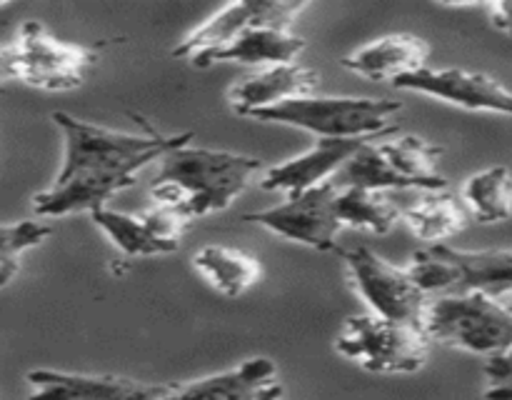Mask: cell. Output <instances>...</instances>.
I'll list each match as a JSON object with an SVG mask.
<instances>
[{
  "mask_svg": "<svg viewBox=\"0 0 512 400\" xmlns=\"http://www.w3.org/2000/svg\"><path fill=\"white\" fill-rule=\"evenodd\" d=\"M320 73L303 63H283L260 68L258 73L240 78L228 90V100L233 113L245 118L253 110L275 108L288 100L308 98L318 90Z\"/></svg>",
  "mask_w": 512,
  "mask_h": 400,
  "instance_id": "cell-14",
  "label": "cell"
},
{
  "mask_svg": "<svg viewBox=\"0 0 512 400\" xmlns=\"http://www.w3.org/2000/svg\"><path fill=\"white\" fill-rule=\"evenodd\" d=\"M483 395L485 400H512L510 385H488Z\"/></svg>",
  "mask_w": 512,
  "mask_h": 400,
  "instance_id": "cell-29",
  "label": "cell"
},
{
  "mask_svg": "<svg viewBox=\"0 0 512 400\" xmlns=\"http://www.w3.org/2000/svg\"><path fill=\"white\" fill-rule=\"evenodd\" d=\"M90 220L125 258H155V255L175 253V248H170V245H165L163 240L150 233L140 215L120 213V210L105 205V208L93 210Z\"/></svg>",
  "mask_w": 512,
  "mask_h": 400,
  "instance_id": "cell-23",
  "label": "cell"
},
{
  "mask_svg": "<svg viewBox=\"0 0 512 400\" xmlns=\"http://www.w3.org/2000/svg\"><path fill=\"white\" fill-rule=\"evenodd\" d=\"M50 120L63 138V160L53 183L30 200L38 218H65L105 208L115 193L133 188L145 165L193 140V133L163 135L150 125H145V135L123 133L73 118L63 110H55Z\"/></svg>",
  "mask_w": 512,
  "mask_h": 400,
  "instance_id": "cell-1",
  "label": "cell"
},
{
  "mask_svg": "<svg viewBox=\"0 0 512 400\" xmlns=\"http://www.w3.org/2000/svg\"><path fill=\"white\" fill-rule=\"evenodd\" d=\"M393 85L398 90L428 95V98L440 100V103L470 110V113L510 115L512 110L508 85H503L493 75L473 73V70L430 68V65H425L423 70L405 75V78L395 80Z\"/></svg>",
  "mask_w": 512,
  "mask_h": 400,
  "instance_id": "cell-9",
  "label": "cell"
},
{
  "mask_svg": "<svg viewBox=\"0 0 512 400\" xmlns=\"http://www.w3.org/2000/svg\"><path fill=\"white\" fill-rule=\"evenodd\" d=\"M335 215L343 228L365 230L373 235H388L400 220V205L393 203L385 190H368L345 185L335 193Z\"/></svg>",
  "mask_w": 512,
  "mask_h": 400,
  "instance_id": "cell-21",
  "label": "cell"
},
{
  "mask_svg": "<svg viewBox=\"0 0 512 400\" xmlns=\"http://www.w3.org/2000/svg\"><path fill=\"white\" fill-rule=\"evenodd\" d=\"M400 220L423 245L445 243L470 223L463 203L448 190H420V198L400 208Z\"/></svg>",
  "mask_w": 512,
  "mask_h": 400,
  "instance_id": "cell-20",
  "label": "cell"
},
{
  "mask_svg": "<svg viewBox=\"0 0 512 400\" xmlns=\"http://www.w3.org/2000/svg\"><path fill=\"white\" fill-rule=\"evenodd\" d=\"M283 393H285V388H283V385H280V383H275L273 388H270L268 393H265L263 398H260V400H283Z\"/></svg>",
  "mask_w": 512,
  "mask_h": 400,
  "instance_id": "cell-30",
  "label": "cell"
},
{
  "mask_svg": "<svg viewBox=\"0 0 512 400\" xmlns=\"http://www.w3.org/2000/svg\"><path fill=\"white\" fill-rule=\"evenodd\" d=\"M193 268L203 275L215 293L230 300L243 298L263 280V265L253 253L220 243L203 245L193 255Z\"/></svg>",
  "mask_w": 512,
  "mask_h": 400,
  "instance_id": "cell-19",
  "label": "cell"
},
{
  "mask_svg": "<svg viewBox=\"0 0 512 400\" xmlns=\"http://www.w3.org/2000/svg\"><path fill=\"white\" fill-rule=\"evenodd\" d=\"M308 48V40L303 35H295L293 30L273 28V25H255L230 40L228 45L210 53L198 55L190 63L195 68H210L215 63H240L253 65V68H270V65L298 63L303 50Z\"/></svg>",
  "mask_w": 512,
  "mask_h": 400,
  "instance_id": "cell-17",
  "label": "cell"
},
{
  "mask_svg": "<svg viewBox=\"0 0 512 400\" xmlns=\"http://www.w3.org/2000/svg\"><path fill=\"white\" fill-rule=\"evenodd\" d=\"M485 8H488L490 25L503 30V33H510V5L505 0H498V3H488Z\"/></svg>",
  "mask_w": 512,
  "mask_h": 400,
  "instance_id": "cell-28",
  "label": "cell"
},
{
  "mask_svg": "<svg viewBox=\"0 0 512 400\" xmlns=\"http://www.w3.org/2000/svg\"><path fill=\"white\" fill-rule=\"evenodd\" d=\"M420 328L433 345L490 355L512 345V313L485 293H445L425 300Z\"/></svg>",
  "mask_w": 512,
  "mask_h": 400,
  "instance_id": "cell-4",
  "label": "cell"
},
{
  "mask_svg": "<svg viewBox=\"0 0 512 400\" xmlns=\"http://www.w3.org/2000/svg\"><path fill=\"white\" fill-rule=\"evenodd\" d=\"M430 43L413 33H393L360 45L353 53L343 55L340 65L350 73L368 80H395L413 75L428 65Z\"/></svg>",
  "mask_w": 512,
  "mask_h": 400,
  "instance_id": "cell-15",
  "label": "cell"
},
{
  "mask_svg": "<svg viewBox=\"0 0 512 400\" xmlns=\"http://www.w3.org/2000/svg\"><path fill=\"white\" fill-rule=\"evenodd\" d=\"M375 148L405 190H448V180L438 170L443 145L420 135H400L380 140Z\"/></svg>",
  "mask_w": 512,
  "mask_h": 400,
  "instance_id": "cell-18",
  "label": "cell"
},
{
  "mask_svg": "<svg viewBox=\"0 0 512 400\" xmlns=\"http://www.w3.org/2000/svg\"><path fill=\"white\" fill-rule=\"evenodd\" d=\"M18 80V58L13 43H0V85Z\"/></svg>",
  "mask_w": 512,
  "mask_h": 400,
  "instance_id": "cell-27",
  "label": "cell"
},
{
  "mask_svg": "<svg viewBox=\"0 0 512 400\" xmlns=\"http://www.w3.org/2000/svg\"><path fill=\"white\" fill-rule=\"evenodd\" d=\"M463 208L478 223H505L512 215L508 165H493L470 175L463 188Z\"/></svg>",
  "mask_w": 512,
  "mask_h": 400,
  "instance_id": "cell-22",
  "label": "cell"
},
{
  "mask_svg": "<svg viewBox=\"0 0 512 400\" xmlns=\"http://www.w3.org/2000/svg\"><path fill=\"white\" fill-rule=\"evenodd\" d=\"M483 373H485V380H488V385H510V375H512L510 348L485 355Z\"/></svg>",
  "mask_w": 512,
  "mask_h": 400,
  "instance_id": "cell-26",
  "label": "cell"
},
{
  "mask_svg": "<svg viewBox=\"0 0 512 400\" xmlns=\"http://www.w3.org/2000/svg\"><path fill=\"white\" fill-rule=\"evenodd\" d=\"M345 270H348L350 290L368 305L370 315L398 323L420 325L425 308V295L415 288L408 270L398 268L368 245L340 250Z\"/></svg>",
  "mask_w": 512,
  "mask_h": 400,
  "instance_id": "cell-7",
  "label": "cell"
},
{
  "mask_svg": "<svg viewBox=\"0 0 512 400\" xmlns=\"http://www.w3.org/2000/svg\"><path fill=\"white\" fill-rule=\"evenodd\" d=\"M335 193H338V185L330 180L318 188L288 195L285 203L273 205V208L245 213L243 220L260 225L290 243L305 245L320 253H340L338 235L343 225L335 215Z\"/></svg>",
  "mask_w": 512,
  "mask_h": 400,
  "instance_id": "cell-8",
  "label": "cell"
},
{
  "mask_svg": "<svg viewBox=\"0 0 512 400\" xmlns=\"http://www.w3.org/2000/svg\"><path fill=\"white\" fill-rule=\"evenodd\" d=\"M53 235V228L43 220H18L0 223V290L15 280L23 265V255L38 248Z\"/></svg>",
  "mask_w": 512,
  "mask_h": 400,
  "instance_id": "cell-24",
  "label": "cell"
},
{
  "mask_svg": "<svg viewBox=\"0 0 512 400\" xmlns=\"http://www.w3.org/2000/svg\"><path fill=\"white\" fill-rule=\"evenodd\" d=\"M278 380V365L265 355L190 383H173L163 400H260Z\"/></svg>",
  "mask_w": 512,
  "mask_h": 400,
  "instance_id": "cell-16",
  "label": "cell"
},
{
  "mask_svg": "<svg viewBox=\"0 0 512 400\" xmlns=\"http://www.w3.org/2000/svg\"><path fill=\"white\" fill-rule=\"evenodd\" d=\"M308 8L305 3H278V0H238L228 3L210 15L208 20L190 30L183 40L173 48L175 58H198V55L218 50L228 45L230 40L238 38L248 28L255 25H273V28L290 30L303 10Z\"/></svg>",
  "mask_w": 512,
  "mask_h": 400,
  "instance_id": "cell-10",
  "label": "cell"
},
{
  "mask_svg": "<svg viewBox=\"0 0 512 400\" xmlns=\"http://www.w3.org/2000/svg\"><path fill=\"white\" fill-rule=\"evenodd\" d=\"M443 263L448 293H485L490 298H508L512 288V250H458L448 243L428 245Z\"/></svg>",
  "mask_w": 512,
  "mask_h": 400,
  "instance_id": "cell-12",
  "label": "cell"
},
{
  "mask_svg": "<svg viewBox=\"0 0 512 400\" xmlns=\"http://www.w3.org/2000/svg\"><path fill=\"white\" fill-rule=\"evenodd\" d=\"M28 400H163L173 383H145L110 373L35 368L25 373Z\"/></svg>",
  "mask_w": 512,
  "mask_h": 400,
  "instance_id": "cell-11",
  "label": "cell"
},
{
  "mask_svg": "<svg viewBox=\"0 0 512 400\" xmlns=\"http://www.w3.org/2000/svg\"><path fill=\"white\" fill-rule=\"evenodd\" d=\"M140 218H143V223L148 225L155 238L163 240L165 245L175 250H180L185 233L193 225V218L183 208H170V205H153V208L143 210Z\"/></svg>",
  "mask_w": 512,
  "mask_h": 400,
  "instance_id": "cell-25",
  "label": "cell"
},
{
  "mask_svg": "<svg viewBox=\"0 0 512 400\" xmlns=\"http://www.w3.org/2000/svg\"><path fill=\"white\" fill-rule=\"evenodd\" d=\"M363 143H368V140H315V145H310L305 153L283 160L278 165H270L260 178V188L273 190V193L298 195L303 190L330 183L333 175L345 165V160Z\"/></svg>",
  "mask_w": 512,
  "mask_h": 400,
  "instance_id": "cell-13",
  "label": "cell"
},
{
  "mask_svg": "<svg viewBox=\"0 0 512 400\" xmlns=\"http://www.w3.org/2000/svg\"><path fill=\"white\" fill-rule=\"evenodd\" d=\"M333 348L340 358L373 375H413L428 365L433 343L420 325L363 313L343 320Z\"/></svg>",
  "mask_w": 512,
  "mask_h": 400,
  "instance_id": "cell-5",
  "label": "cell"
},
{
  "mask_svg": "<svg viewBox=\"0 0 512 400\" xmlns=\"http://www.w3.org/2000/svg\"><path fill=\"white\" fill-rule=\"evenodd\" d=\"M263 160L230 150L198 148L183 143L160 158L150 195L155 205L183 208L193 220L230 208L248 190Z\"/></svg>",
  "mask_w": 512,
  "mask_h": 400,
  "instance_id": "cell-2",
  "label": "cell"
},
{
  "mask_svg": "<svg viewBox=\"0 0 512 400\" xmlns=\"http://www.w3.org/2000/svg\"><path fill=\"white\" fill-rule=\"evenodd\" d=\"M105 45H108L105 40L93 45L68 43L55 38L40 20H25L18 30V38L13 40L18 80L48 93L80 88Z\"/></svg>",
  "mask_w": 512,
  "mask_h": 400,
  "instance_id": "cell-6",
  "label": "cell"
},
{
  "mask_svg": "<svg viewBox=\"0 0 512 400\" xmlns=\"http://www.w3.org/2000/svg\"><path fill=\"white\" fill-rule=\"evenodd\" d=\"M403 103L388 98H350V95H308V98L288 100L283 105L265 110H253L245 118L260 123L288 125L305 130L318 140H355L393 135L398 125L393 123Z\"/></svg>",
  "mask_w": 512,
  "mask_h": 400,
  "instance_id": "cell-3",
  "label": "cell"
}]
</instances>
